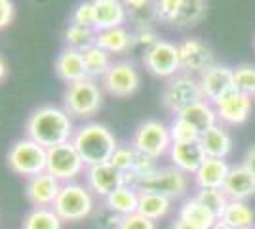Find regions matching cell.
Segmentation results:
<instances>
[{"label":"cell","instance_id":"30bf717a","mask_svg":"<svg viewBox=\"0 0 255 229\" xmlns=\"http://www.w3.org/2000/svg\"><path fill=\"white\" fill-rule=\"evenodd\" d=\"M86 164L82 163L80 155L76 151L73 142L61 143L48 149V161H46V172L57 178L61 184L75 182L78 176L84 172Z\"/></svg>","mask_w":255,"mask_h":229},{"label":"cell","instance_id":"8d00e7d4","mask_svg":"<svg viewBox=\"0 0 255 229\" xmlns=\"http://www.w3.org/2000/svg\"><path fill=\"white\" fill-rule=\"evenodd\" d=\"M135 157H137V151L131 145H118L117 151L113 153V157H111V164L117 170H120L122 174H126V172H129L133 168Z\"/></svg>","mask_w":255,"mask_h":229},{"label":"cell","instance_id":"83f0119b","mask_svg":"<svg viewBox=\"0 0 255 229\" xmlns=\"http://www.w3.org/2000/svg\"><path fill=\"white\" fill-rule=\"evenodd\" d=\"M219 220L233 229H248L254 228L255 212L254 208L248 205V201H229L223 216Z\"/></svg>","mask_w":255,"mask_h":229},{"label":"cell","instance_id":"5b68a950","mask_svg":"<svg viewBox=\"0 0 255 229\" xmlns=\"http://www.w3.org/2000/svg\"><path fill=\"white\" fill-rule=\"evenodd\" d=\"M6 161L11 172L25 178H32L46 172V161H48V149L32 142L29 138L17 140L10 147L6 155Z\"/></svg>","mask_w":255,"mask_h":229},{"label":"cell","instance_id":"2e32d148","mask_svg":"<svg viewBox=\"0 0 255 229\" xmlns=\"http://www.w3.org/2000/svg\"><path fill=\"white\" fill-rule=\"evenodd\" d=\"M86 186L94 195L105 199L118 187L124 186V174L117 170L111 163L88 166L86 168Z\"/></svg>","mask_w":255,"mask_h":229},{"label":"cell","instance_id":"6da1fadb","mask_svg":"<svg viewBox=\"0 0 255 229\" xmlns=\"http://www.w3.org/2000/svg\"><path fill=\"white\" fill-rule=\"evenodd\" d=\"M25 134L29 140L50 149L71 142L75 136V128L71 115L65 109H59L55 105H42L29 115L25 122Z\"/></svg>","mask_w":255,"mask_h":229},{"label":"cell","instance_id":"4fadbf2b","mask_svg":"<svg viewBox=\"0 0 255 229\" xmlns=\"http://www.w3.org/2000/svg\"><path fill=\"white\" fill-rule=\"evenodd\" d=\"M252 99L242 92H238L236 88L227 92L225 96L213 101V109L217 113V119L221 124L229 126H238L244 124L252 115Z\"/></svg>","mask_w":255,"mask_h":229},{"label":"cell","instance_id":"4316f807","mask_svg":"<svg viewBox=\"0 0 255 229\" xmlns=\"http://www.w3.org/2000/svg\"><path fill=\"white\" fill-rule=\"evenodd\" d=\"M133 44L131 34L128 33L124 27L117 29H107V31H97L96 46L105 50L107 54H124Z\"/></svg>","mask_w":255,"mask_h":229},{"label":"cell","instance_id":"bcb514c9","mask_svg":"<svg viewBox=\"0 0 255 229\" xmlns=\"http://www.w3.org/2000/svg\"><path fill=\"white\" fill-rule=\"evenodd\" d=\"M210 229H233V228H231V226H227V224H225V222H221V220H217V222H215Z\"/></svg>","mask_w":255,"mask_h":229},{"label":"cell","instance_id":"7c38bea8","mask_svg":"<svg viewBox=\"0 0 255 229\" xmlns=\"http://www.w3.org/2000/svg\"><path fill=\"white\" fill-rule=\"evenodd\" d=\"M103 80V88L115 98H129L137 92L141 84V76L133 63L129 61H117L109 67Z\"/></svg>","mask_w":255,"mask_h":229},{"label":"cell","instance_id":"8992f818","mask_svg":"<svg viewBox=\"0 0 255 229\" xmlns=\"http://www.w3.org/2000/svg\"><path fill=\"white\" fill-rule=\"evenodd\" d=\"M63 103L65 111L69 115L78 117V119H90L101 107L103 94H101L96 80L84 78V80H78V82H73V84L67 86Z\"/></svg>","mask_w":255,"mask_h":229},{"label":"cell","instance_id":"c3c4849f","mask_svg":"<svg viewBox=\"0 0 255 229\" xmlns=\"http://www.w3.org/2000/svg\"><path fill=\"white\" fill-rule=\"evenodd\" d=\"M254 99H255V98H254Z\"/></svg>","mask_w":255,"mask_h":229},{"label":"cell","instance_id":"ba28073f","mask_svg":"<svg viewBox=\"0 0 255 229\" xmlns=\"http://www.w3.org/2000/svg\"><path fill=\"white\" fill-rule=\"evenodd\" d=\"M187 189H189L187 174H183L175 166H168V168L156 166L152 172L143 176V180L137 186L139 193H158L171 201L183 197L187 193Z\"/></svg>","mask_w":255,"mask_h":229},{"label":"cell","instance_id":"d6a6232c","mask_svg":"<svg viewBox=\"0 0 255 229\" xmlns=\"http://www.w3.org/2000/svg\"><path fill=\"white\" fill-rule=\"evenodd\" d=\"M194 197H196L217 220L223 216L225 208H227L229 201H231L223 189H198V193Z\"/></svg>","mask_w":255,"mask_h":229},{"label":"cell","instance_id":"8fae6325","mask_svg":"<svg viewBox=\"0 0 255 229\" xmlns=\"http://www.w3.org/2000/svg\"><path fill=\"white\" fill-rule=\"evenodd\" d=\"M143 65L150 75L160 78H171L181 71L179 63V48L177 44L170 40H158L145 50L143 54Z\"/></svg>","mask_w":255,"mask_h":229},{"label":"cell","instance_id":"1f68e13d","mask_svg":"<svg viewBox=\"0 0 255 229\" xmlns=\"http://www.w3.org/2000/svg\"><path fill=\"white\" fill-rule=\"evenodd\" d=\"M97 31L92 27H84L78 23H69L65 29V42L67 48H73L78 52H84L86 48L96 46Z\"/></svg>","mask_w":255,"mask_h":229},{"label":"cell","instance_id":"d590c367","mask_svg":"<svg viewBox=\"0 0 255 229\" xmlns=\"http://www.w3.org/2000/svg\"><path fill=\"white\" fill-rule=\"evenodd\" d=\"M128 15L133 17L139 25L149 23L147 17H154V0H122Z\"/></svg>","mask_w":255,"mask_h":229},{"label":"cell","instance_id":"484cf974","mask_svg":"<svg viewBox=\"0 0 255 229\" xmlns=\"http://www.w3.org/2000/svg\"><path fill=\"white\" fill-rule=\"evenodd\" d=\"M171 203H173L171 199L158 193H139L137 212L152 222H160L171 212V207H173Z\"/></svg>","mask_w":255,"mask_h":229},{"label":"cell","instance_id":"7a4b0ae2","mask_svg":"<svg viewBox=\"0 0 255 229\" xmlns=\"http://www.w3.org/2000/svg\"><path fill=\"white\" fill-rule=\"evenodd\" d=\"M71 142L76 147L86 168L111 163V157L118 147L115 134L101 122L82 124L78 130H75V136Z\"/></svg>","mask_w":255,"mask_h":229},{"label":"cell","instance_id":"836d02e7","mask_svg":"<svg viewBox=\"0 0 255 229\" xmlns=\"http://www.w3.org/2000/svg\"><path fill=\"white\" fill-rule=\"evenodd\" d=\"M170 128V136L173 143H191V142H200V132L192 126L191 122L175 115V119L171 120V124L168 126Z\"/></svg>","mask_w":255,"mask_h":229},{"label":"cell","instance_id":"74e56055","mask_svg":"<svg viewBox=\"0 0 255 229\" xmlns=\"http://www.w3.org/2000/svg\"><path fill=\"white\" fill-rule=\"evenodd\" d=\"M71 23H78L84 27H92L96 29V11H94V2L92 0H84L80 2L73 11Z\"/></svg>","mask_w":255,"mask_h":229},{"label":"cell","instance_id":"e0dca14e","mask_svg":"<svg viewBox=\"0 0 255 229\" xmlns=\"http://www.w3.org/2000/svg\"><path fill=\"white\" fill-rule=\"evenodd\" d=\"M61 186L63 184L57 178H53L48 172H42L27 180L25 193L32 207H53L55 199L61 191Z\"/></svg>","mask_w":255,"mask_h":229},{"label":"cell","instance_id":"277c9868","mask_svg":"<svg viewBox=\"0 0 255 229\" xmlns=\"http://www.w3.org/2000/svg\"><path fill=\"white\" fill-rule=\"evenodd\" d=\"M206 11V0H154V17L171 27H194Z\"/></svg>","mask_w":255,"mask_h":229},{"label":"cell","instance_id":"e575fe53","mask_svg":"<svg viewBox=\"0 0 255 229\" xmlns=\"http://www.w3.org/2000/svg\"><path fill=\"white\" fill-rule=\"evenodd\" d=\"M234 88L250 98H255V67L238 65L234 69Z\"/></svg>","mask_w":255,"mask_h":229},{"label":"cell","instance_id":"ffe728a7","mask_svg":"<svg viewBox=\"0 0 255 229\" xmlns=\"http://www.w3.org/2000/svg\"><path fill=\"white\" fill-rule=\"evenodd\" d=\"M229 170H231V164L227 163V159L206 157L200 168L194 172V184L198 189H223Z\"/></svg>","mask_w":255,"mask_h":229},{"label":"cell","instance_id":"3957f363","mask_svg":"<svg viewBox=\"0 0 255 229\" xmlns=\"http://www.w3.org/2000/svg\"><path fill=\"white\" fill-rule=\"evenodd\" d=\"M52 208L63 222H82L88 216H92L96 208V201L88 186L69 182L61 186V191Z\"/></svg>","mask_w":255,"mask_h":229},{"label":"cell","instance_id":"ab89813d","mask_svg":"<svg viewBox=\"0 0 255 229\" xmlns=\"http://www.w3.org/2000/svg\"><path fill=\"white\" fill-rule=\"evenodd\" d=\"M120 229H158V228H156V222L141 216L139 212H133V214L122 218Z\"/></svg>","mask_w":255,"mask_h":229},{"label":"cell","instance_id":"60d3db41","mask_svg":"<svg viewBox=\"0 0 255 229\" xmlns=\"http://www.w3.org/2000/svg\"><path fill=\"white\" fill-rule=\"evenodd\" d=\"M131 40L135 44H145L147 46V50H149L150 46L154 42H158L160 38L156 36V33H154V29L150 27V23H143V25H139L137 31L131 34Z\"/></svg>","mask_w":255,"mask_h":229},{"label":"cell","instance_id":"ee69618b","mask_svg":"<svg viewBox=\"0 0 255 229\" xmlns=\"http://www.w3.org/2000/svg\"><path fill=\"white\" fill-rule=\"evenodd\" d=\"M171 229H200L198 226H194L191 222H187V220H183L181 216L175 218V222L171 224Z\"/></svg>","mask_w":255,"mask_h":229},{"label":"cell","instance_id":"7dc6e473","mask_svg":"<svg viewBox=\"0 0 255 229\" xmlns=\"http://www.w3.org/2000/svg\"><path fill=\"white\" fill-rule=\"evenodd\" d=\"M248 229H255V226H254V228H248Z\"/></svg>","mask_w":255,"mask_h":229},{"label":"cell","instance_id":"52a82bcc","mask_svg":"<svg viewBox=\"0 0 255 229\" xmlns=\"http://www.w3.org/2000/svg\"><path fill=\"white\" fill-rule=\"evenodd\" d=\"M171 143L173 142H171L170 128L160 120L149 119L137 126L131 140V147L141 155H147L150 159L158 161L160 157L170 153Z\"/></svg>","mask_w":255,"mask_h":229},{"label":"cell","instance_id":"44dd1931","mask_svg":"<svg viewBox=\"0 0 255 229\" xmlns=\"http://www.w3.org/2000/svg\"><path fill=\"white\" fill-rule=\"evenodd\" d=\"M96 11V31H107L122 27L128 19V11L122 0H92Z\"/></svg>","mask_w":255,"mask_h":229},{"label":"cell","instance_id":"f6af8a7d","mask_svg":"<svg viewBox=\"0 0 255 229\" xmlns=\"http://www.w3.org/2000/svg\"><path fill=\"white\" fill-rule=\"evenodd\" d=\"M8 76V65H6V61H4V57L0 55V82L4 80Z\"/></svg>","mask_w":255,"mask_h":229},{"label":"cell","instance_id":"7bdbcfd3","mask_svg":"<svg viewBox=\"0 0 255 229\" xmlns=\"http://www.w3.org/2000/svg\"><path fill=\"white\" fill-rule=\"evenodd\" d=\"M242 164H244V166L250 170V172H252V174H255V145H252V147L246 151Z\"/></svg>","mask_w":255,"mask_h":229},{"label":"cell","instance_id":"d4e9b609","mask_svg":"<svg viewBox=\"0 0 255 229\" xmlns=\"http://www.w3.org/2000/svg\"><path fill=\"white\" fill-rule=\"evenodd\" d=\"M103 201H105V207H109L111 210H115L117 214H120V216L124 218V216H129V214L137 212L139 191L135 187L122 186V187H118L117 191H113L109 197H105Z\"/></svg>","mask_w":255,"mask_h":229},{"label":"cell","instance_id":"f35d334b","mask_svg":"<svg viewBox=\"0 0 255 229\" xmlns=\"http://www.w3.org/2000/svg\"><path fill=\"white\" fill-rule=\"evenodd\" d=\"M96 224H97V229H120L122 216L103 205V207L99 208V212H97Z\"/></svg>","mask_w":255,"mask_h":229},{"label":"cell","instance_id":"5bb4252c","mask_svg":"<svg viewBox=\"0 0 255 229\" xmlns=\"http://www.w3.org/2000/svg\"><path fill=\"white\" fill-rule=\"evenodd\" d=\"M198 84L204 94V99L213 103L227 92L234 90V69L221 63H213L200 75Z\"/></svg>","mask_w":255,"mask_h":229},{"label":"cell","instance_id":"603a6c76","mask_svg":"<svg viewBox=\"0 0 255 229\" xmlns=\"http://www.w3.org/2000/svg\"><path fill=\"white\" fill-rule=\"evenodd\" d=\"M200 145H202L206 157L212 159H227L233 151V136L223 124H215L213 128L206 130L200 136Z\"/></svg>","mask_w":255,"mask_h":229},{"label":"cell","instance_id":"f1b7e54d","mask_svg":"<svg viewBox=\"0 0 255 229\" xmlns=\"http://www.w3.org/2000/svg\"><path fill=\"white\" fill-rule=\"evenodd\" d=\"M21 229H63V220L52 207H32L23 218Z\"/></svg>","mask_w":255,"mask_h":229},{"label":"cell","instance_id":"9c48e42d","mask_svg":"<svg viewBox=\"0 0 255 229\" xmlns=\"http://www.w3.org/2000/svg\"><path fill=\"white\" fill-rule=\"evenodd\" d=\"M202 99L204 94L198 80L189 75L171 76L162 92V103L173 115H181L185 109H189L191 105L202 101Z\"/></svg>","mask_w":255,"mask_h":229},{"label":"cell","instance_id":"b9f144b4","mask_svg":"<svg viewBox=\"0 0 255 229\" xmlns=\"http://www.w3.org/2000/svg\"><path fill=\"white\" fill-rule=\"evenodd\" d=\"M15 15V8L11 0H0V29L8 27Z\"/></svg>","mask_w":255,"mask_h":229},{"label":"cell","instance_id":"ac0fdd59","mask_svg":"<svg viewBox=\"0 0 255 229\" xmlns=\"http://www.w3.org/2000/svg\"><path fill=\"white\" fill-rule=\"evenodd\" d=\"M170 161L171 166H175L183 174L194 176V172L200 168V164L206 161V153H204L200 142L171 143Z\"/></svg>","mask_w":255,"mask_h":229},{"label":"cell","instance_id":"7402d4cb","mask_svg":"<svg viewBox=\"0 0 255 229\" xmlns=\"http://www.w3.org/2000/svg\"><path fill=\"white\" fill-rule=\"evenodd\" d=\"M55 75L59 76L63 82H67V86L73 84V82L88 78L82 52L73 50V48L61 50V54L57 55V59H55Z\"/></svg>","mask_w":255,"mask_h":229},{"label":"cell","instance_id":"4dcf8cb0","mask_svg":"<svg viewBox=\"0 0 255 229\" xmlns=\"http://www.w3.org/2000/svg\"><path fill=\"white\" fill-rule=\"evenodd\" d=\"M84 57V67L88 78L96 80V78H103L105 73L109 71V67L113 65L111 61V54H107L105 50H101L99 46H90L82 52Z\"/></svg>","mask_w":255,"mask_h":229},{"label":"cell","instance_id":"cb8c5ba5","mask_svg":"<svg viewBox=\"0 0 255 229\" xmlns=\"http://www.w3.org/2000/svg\"><path fill=\"white\" fill-rule=\"evenodd\" d=\"M179 117H183L187 122H191L192 126L200 132V134H204L206 130L213 128L215 124H219L217 113H215V109H213V103L206 101V99L191 105L189 109L183 111Z\"/></svg>","mask_w":255,"mask_h":229},{"label":"cell","instance_id":"f546056e","mask_svg":"<svg viewBox=\"0 0 255 229\" xmlns=\"http://www.w3.org/2000/svg\"><path fill=\"white\" fill-rule=\"evenodd\" d=\"M177 216H181V218L187 220V222H191L194 226H198L200 229H210L217 222V218L213 216L208 208L204 207L196 197H191V199H187L183 203V207L179 208V214Z\"/></svg>","mask_w":255,"mask_h":229},{"label":"cell","instance_id":"9a60e30c","mask_svg":"<svg viewBox=\"0 0 255 229\" xmlns=\"http://www.w3.org/2000/svg\"><path fill=\"white\" fill-rule=\"evenodd\" d=\"M177 48H179L181 69L187 73L202 75L208 67H212L215 63L213 50L200 38H187L181 44H177Z\"/></svg>","mask_w":255,"mask_h":229},{"label":"cell","instance_id":"d6986e66","mask_svg":"<svg viewBox=\"0 0 255 229\" xmlns=\"http://www.w3.org/2000/svg\"><path fill=\"white\" fill-rule=\"evenodd\" d=\"M223 191L231 201H250L255 197V174H252L244 164H234L225 180Z\"/></svg>","mask_w":255,"mask_h":229}]
</instances>
